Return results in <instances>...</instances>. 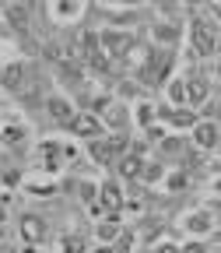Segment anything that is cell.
<instances>
[{
  "label": "cell",
  "instance_id": "23",
  "mask_svg": "<svg viewBox=\"0 0 221 253\" xmlns=\"http://www.w3.org/2000/svg\"><path fill=\"white\" fill-rule=\"evenodd\" d=\"M162 4H165V0H162Z\"/></svg>",
  "mask_w": 221,
  "mask_h": 253
},
{
  "label": "cell",
  "instance_id": "20",
  "mask_svg": "<svg viewBox=\"0 0 221 253\" xmlns=\"http://www.w3.org/2000/svg\"><path fill=\"white\" fill-rule=\"evenodd\" d=\"M158 253H176V250H172V246H162V250H158Z\"/></svg>",
  "mask_w": 221,
  "mask_h": 253
},
{
  "label": "cell",
  "instance_id": "5",
  "mask_svg": "<svg viewBox=\"0 0 221 253\" xmlns=\"http://www.w3.org/2000/svg\"><path fill=\"white\" fill-rule=\"evenodd\" d=\"M71 126H74V134H84V137H99V130H102V123L95 116H74Z\"/></svg>",
  "mask_w": 221,
  "mask_h": 253
},
{
  "label": "cell",
  "instance_id": "21",
  "mask_svg": "<svg viewBox=\"0 0 221 253\" xmlns=\"http://www.w3.org/2000/svg\"><path fill=\"white\" fill-rule=\"evenodd\" d=\"M99 253H112V250H109V246H102V250H99Z\"/></svg>",
  "mask_w": 221,
  "mask_h": 253
},
{
  "label": "cell",
  "instance_id": "9",
  "mask_svg": "<svg viewBox=\"0 0 221 253\" xmlns=\"http://www.w3.org/2000/svg\"><path fill=\"white\" fill-rule=\"evenodd\" d=\"M21 81H25V63H11V67L4 71V84L7 88H21Z\"/></svg>",
  "mask_w": 221,
  "mask_h": 253
},
{
  "label": "cell",
  "instance_id": "2",
  "mask_svg": "<svg viewBox=\"0 0 221 253\" xmlns=\"http://www.w3.org/2000/svg\"><path fill=\"white\" fill-rule=\"evenodd\" d=\"M193 42H197V53L200 56H211L214 53V28L207 21H197L193 25Z\"/></svg>",
  "mask_w": 221,
  "mask_h": 253
},
{
  "label": "cell",
  "instance_id": "22",
  "mask_svg": "<svg viewBox=\"0 0 221 253\" xmlns=\"http://www.w3.org/2000/svg\"><path fill=\"white\" fill-rule=\"evenodd\" d=\"M119 4H130V0H119Z\"/></svg>",
  "mask_w": 221,
  "mask_h": 253
},
{
  "label": "cell",
  "instance_id": "11",
  "mask_svg": "<svg viewBox=\"0 0 221 253\" xmlns=\"http://www.w3.org/2000/svg\"><path fill=\"white\" fill-rule=\"evenodd\" d=\"M189 84H193V88H189V95H193V99H200V95L207 91L204 84H207V78H204V71H197L193 78H189Z\"/></svg>",
  "mask_w": 221,
  "mask_h": 253
},
{
  "label": "cell",
  "instance_id": "6",
  "mask_svg": "<svg viewBox=\"0 0 221 253\" xmlns=\"http://www.w3.org/2000/svg\"><path fill=\"white\" fill-rule=\"evenodd\" d=\"M46 109H49V116H53L56 123H67V126H71V120H74V109H71L67 102H63V99H49V102H46Z\"/></svg>",
  "mask_w": 221,
  "mask_h": 253
},
{
  "label": "cell",
  "instance_id": "4",
  "mask_svg": "<svg viewBox=\"0 0 221 253\" xmlns=\"http://www.w3.org/2000/svg\"><path fill=\"white\" fill-rule=\"evenodd\" d=\"M42 232H46V221H42V218H36V214H28V218H21V236H25L28 243H36V239H42Z\"/></svg>",
  "mask_w": 221,
  "mask_h": 253
},
{
  "label": "cell",
  "instance_id": "12",
  "mask_svg": "<svg viewBox=\"0 0 221 253\" xmlns=\"http://www.w3.org/2000/svg\"><path fill=\"white\" fill-rule=\"evenodd\" d=\"M119 172H123V176H137V172H141V158H137V155H126Z\"/></svg>",
  "mask_w": 221,
  "mask_h": 253
},
{
  "label": "cell",
  "instance_id": "16",
  "mask_svg": "<svg viewBox=\"0 0 221 253\" xmlns=\"http://www.w3.org/2000/svg\"><path fill=\"white\" fill-rule=\"evenodd\" d=\"M207 225H211V218H207V214H193V229H197V232H204Z\"/></svg>",
  "mask_w": 221,
  "mask_h": 253
},
{
  "label": "cell",
  "instance_id": "8",
  "mask_svg": "<svg viewBox=\"0 0 221 253\" xmlns=\"http://www.w3.org/2000/svg\"><path fill=\"white\" fill-rule=\"evenodd\" d=\"M197 144L200 148H214L218 144V126L214 123H200L197 126Z\"/></svg>",
  "mask_w": 221,
  "mask_h": 253
},
{
  "label": "cell",
  "instance_id": "1",
  "mask_svg": "<svg viewBox=\"0 0 221 253\" xmlns=\"http://www.w3.org/2000/svg\"><path fill=\"white\" fill-rule=\"evenodd\" d=\"M116 151H123V137H91V155L99 162H109Z\"/></svg>",
  "mask_w": 221,
  "mask_h": 253
},
{
  "label": "cell",
  "instance_id": "19",
  "mask_svg": "<svg viewBox=\"0 0 221 253\" xmlns=\"http://www.w3.org/2000/svg\"><path fill=\"white\" fill-rule=\"evenodd\" d=\"M18 137H21V130H18V126H14V130H11V126L4 130V141H7V144H11V141H18Z\"/></svg>",
  "mask_w": 221,
  "mask_h": 253
},
{
  "label": "cell",
  "instance_id": "3",
  "mask_svg": "<svg viewBox=\"0 0 221 253\" xmlns=\"http://www.w3.org/2000/svg\"><path fill=\"white\" fill-rule=\"evenodd\" d=\"M7 18H11L18 28H25L28 18H32V0H7Z\"/></svg>",
  "mask_w": 221,
  "mask_h": 253
},
{
  "label": "cell",
  "instance_id": "18",
  "mask_svg": "<svg viewBox=\"0 0 221 253\" xmlns=\"http://www.w3.org/2000/svg\"><path fill=\"white\" fill-rule=\"evenodd\" d=\"M116 236V221H106V225H102V239H112Z\"/></svg>",
  "mask_w": 221,
  "mask_h": 253
},
{
  "label": "cell",
  "instance_id": "7",
  "mask_svg": "<svg viewBox=\"0 0 221 253\" xmlns=\"http://www.w3.org/2000/svg\"><path fill=\"white\" fill-rule=\"evenodd\" d=\"M102 42H106V46H109L116 56H119V53H126V49L134 46V39H130V36H119V32H106V36H102Z\"/></svg>",
  "mask_w": 221,
  "mask_h": 253
},
{
  "label": "cell",
  "instance_id": "14",
  "mask_svg": "<svg viewBox=\"0 0 221 253\" xmlns=\"http://www.w3.org/2000/svg\"><path fill=\"white\" fill-rule=\"evenodd\" d=\"M63 253H84V243H81L77 236H71V239H63Z\"/></svg>",
  "mask_w": 221,
  "mask_h": 253
},
{
  "label": "cell",
  "instance_id": "17",
  "mask_svg": "<svg viewBox=\"0 0 221 253\" xmlns=\"http://www.w3.org/2000/svg\"><path fill=\"white\" fill-rule=\"evenodd\" d=\"M172 99H176V102H179V99H186V88H183V81H176V84H172Z\"/></svg>",
  "mask_w": 221,
  "mask_h": 253
},
{
  "label": "cell",
  "instance_id": "15",
  "mask_svg": "<svg viewBox=\"0 0 221 253\" xmlns=\"http://www.w3.org/2000/svg\"><path fill=\"white\" fill-rule=\"evenodd\" d=\"M172 123H176V126H189V123H197V116H193V113H183V109H179V113H172Z\"/></svg>",
  "mask_w": 221,
  "mask_h": 253
},
{
  "label": "cell",
  "instance_id": "10",
  "mask_svg": "<svg viewBox=\"0 0 221 253\" xmlns=\"http://www.w3.org/2000/svg\"><path fill=\"white\" fill-rule=\"evenodd\" d=\"M102 204H106V208H119V190H116V183H106V190H102Z\"/></svg>",
  "mask_w": 221,
  "mask_h": 253
},
{
  "label": "cell",
  "instance_id": "13",
  "mask_svg": "<svg viewBox=\"0 0 221 253\" xmlns=\"http://www.w3.org/2000/svg\"><path fill=\"white\" fill-rule=\"evenodd\" d=\"M102 106H106V109H109V116H106V120H109V123H112V126H119V123H123V120H126V116H123V109H119V106H112V102H102Z\"/></svg>",
  "mask_w": 221,
  "mask_h": 253
}]
</instances>
